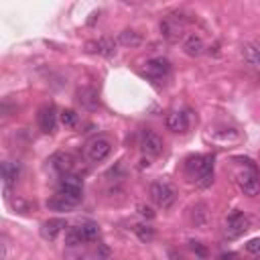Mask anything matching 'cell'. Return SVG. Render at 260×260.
<instances>
[{
  "mask_svg": "<svg viewBox=\"0 0 260 260\" xmlns=\"http://www.w3.org/2000/svg\"><path fill=\"white\" fill-rule=\"evenodd\" d=\"M191 221H193L195 228L205 230V228L209 225V207H207L205 203L193 205V209H191Z\"/></svg>",
  "mask_w": 260,
  "mask_h": 260,
  "instance_id": "obj_17",
  "label": "cell"
},
{
  "mask_svg": "<svg viewBox=\"0 0 260 260\" xmlns=\"http://www.w3.org/2000/svg\"><path fill=\"white\" fill-rule=\"evenodd\" d=\"M39 128L45 134H53L55 132V128H57V112H55L53 106H45L39 112Z\"/></svg>",
  "mask_w": 260,
  "mask_h": 260,
  "instance_id": "obj_11",
  "label": "cell"
},
{
  "mask_svg": "<svg viewBox=\"0 0 260 260\" xmlns=\"http://www.w3.org/2000/svg\"><path fill=\"white\" fill-rule=\"evenodd\" d=\"M244 57L252 65H260V45H246L244 47Z\"/></svg>",
  "mask_w": 260,
  "mask_h": 260,
  "instance_id": "obj_23",
  "label": "cell"
},
{
  "mask_svg": "<svg viewBox=\"0 0 260 260\" xmlns=\"http://www.w3.org/2000/svg\"><path fill=\"white\" fill-rule=\"evenodd\" d=\"M47 207H49V209H55V211H69V209H73L75 205L69 203L67 199H63L61 195L55 193L51 199H47Z\"/></svg>",
  "mask_w": 260,
  "mask_h": 260,
  "instance_id": "obj_21",
  "label": "cell"
},
{
  "mask_svg": "<svg viewBox=\"0 0 260 260\" xmlns=\"http://www.w3.org/2000/svg\"><path fill=\"white\" fill-rule=\"evenodd\" d=\"M140 146L144 150V154L148 156H158L162 154V138L152 132V130H144L142 136H140Z\"/></svg>",
  "mask_w": 260,
  "mask_h": 260,
  "instance_id": "obj_7",
  "label": "cell"
},
{
  "mask_svg": "<svg viewBox=\"0 0 260 260\" xmlns=\"http://www.w3.org/2000/svg\"><path fill=\"white\" fill-rule=\"evenodd\" d=\"M65 228H67V221H65L63 217H51V219H47V221L43 223L41 236H43L45 240H55Z\"/></svg>",
  "mask_w": 260,
  "mask_h": 260,
  "instance_id": "obj_13",
  "label": "cell"
},
{
  "mask_svg": "<svg viewBox=\"0 0 260 260\" xmlns=\"http://www.w3.org/2000/svg\"><path fill=\"white\" fill-rule=\"evenodd\" d=\"M148 195H150V201L160 209H169L175 203V197H177L175 189L165 181H154L148 189Z\"/></svg>",
  "mask_w": 260,
  "mask_h": 260,
  "instance_id": "obj_2",
  "label": "cell"
},
{
  "mask_svg": "<svg viewBox=\"0 0 260 260\" xmlns=\"http://www.w3.org/2000/svg\"><path fill=\"white\" fill-rule=\"evenodd\" d=\"M77 102L81 104V108H85L89 112H93V110L100 108V95H98V91L93 87H87V85H83V87L77 89Z\"/></svg>",
  "mask_w": 260,
  "mask_h": 260,
  "instance_id": "obj_10",
  "label": "cell"
},
{
  "mask_svg": "<svg viewBox=\"0 0 260 260\" xmlns=\"http://www.w3.org/2000/svg\"><path fill=\"white\" fill-rule=\"evenodd\" d=\"M185 18H183V14H179V12H171V14H167L162 20H160V35L167 39V41H171V43H177L179 41V37L183 35V26H185Z\"/></svg>",
  "mask_w": 260,
  "mask_h": 260,
  "instance_id": "obj_3",
  "label": "cell"
},
{
  "mask_svg": "<svg viewBox=\"0 0 260 260\" xmlns=\"http://www.w3.org/2000/svg\"><path fill=\"white\" fill-rule=\"evenodd\" d=\"M134 234L138 236L140 242H150L154 238V230L150 225H146V223H136L134 225Z\"/></svg>",
  "mask_w": 260,
  "mask_h": 260,
  "instance_id": "obj_22",
  "label": "cell"
},
{
  "mask_svg": "<svg viewBox=\"0 0 260 260\" xmlns=\"http://www.w3.org/2000/svg\"><path fill=\"white\" fill-rule=\"evenodd\" d=\"M110 152H112V142L108 138H104V136H98V138L89 140V144H87V158L91 162L106 160L110 156Z\"/></svg>",
  "mask_w": 260,
  "mask_h": 260,
  "instance_id": "obj_4",
  "label": "cell"
},
{
  "mask_svg": "<svg viewBox=\"0 0 260 260\" xmlns=\"http://www.w3.org/2000/svg\"><path fill=\"white\" fill-rule=\"evenodd\" d=\"M85 47H87V51L98 53L102 57H114L116 55V41L110 39V37H102L98 41H89Z\"/></svg>",
  "mask_w": 260,
  "mask_h": 260,
  "instance_id": "obj_8",
  "label": "cell"
},
{
  "mask_svg": "<svg viewBox=\"0 0 260 260\" xmlns=\"http://www.w3.org/2000/svg\"><path fill=\"white\" fill-rule=\"evenodd\" d=\"M83 242H87V240H85V236H83V232H81L79 225L67 230V234H65V244H67L69 248H77V246H81Z\"/></svg>",
  "mask_w": 260,
  "mask_h": 260,
  "instance_id": "obj_20",
  "label": "cell"
},
{
  "mask_svg": "<svg viewBox=\"0 0 260 260\" xmlns=\"http://www.w3.org/2000/svg\"><path fill=\"white\" fill-rule=\"evenodd\" d=\"M169 71H171V63H169V59H165V57H154V59L146 61V73H148L150 77H154V79L167 77Z\"/></svg>",
  "mask_w": 260,
  "mask_h": 260,
  "instance_id": "obj_12",
  "label": "cell"
},
{
  "mask_svg": "<svg viewBox=\"0 0 260 260\" xmlns=\"http://www.w3.org/2000/svg\"><path fill=\"white\" fill-rule=\"evenodd\" d=\"M20 175V165L18 162H12V160H4L2 162V179H4V187L8 189L12 183H16Z\"/></svg>",
  "mask_w": 260,
  "mask_h": 260,
  "instance_id": "obj_18",
  "label": "cell"
},
{
  "mask_svg": "<svg viewBox=\"0 0 260 260\" xmlns=\"http://www.w3.org/2000/svg\"><path fill=\"white\" fill-rule=\"evenodd\" d=\"M183 51H185V55H189V57H199V55L205 51V43H203V39H201L199 35L191 32V35H187V39L183 41Z\"/></svg>",
  "mask_w": 260,
  "mask_h": 260,
  "instance_id": "obj_15",
  "label": "cell"
},
{
  "mask_svg": "<svg viewBox=\"0 0 260 260\" xmlns=\"http://www.w3.org/2000/svg\"><path fill=\"white\" fill-rule=\"evenodd\" d=\"M185 169L191 175H197V185L199 187H209L213 183V156L193 154L185 160Z\"/></svg>",
  "mask_w": 260,
  "mask_h": 260,
  "instance_id": "obj_1",
  "label": "cell"
},
{
  "mask_svg": "<svg viewBox=\"0 0 260 260\" xmlns=\"http://www.w3.org/2000/svg\"><path fill=\"white\" fill-rule=\"evenodd\" d=\"M136 209H138V213H140L142 217H146V219H152V217H154L152 207H148V205H144V203H138V205H136Z\"/></svg>",
  "mask_w": 260,
  "mask_h": 260,
  "instance_id": "obj_26",
  "label": "cell"
},
{
  "mask_svg": "<svg viewBox=\"0 0 260 260\" xmlns=\"http://www.w3.org/2000/svg\"><path fill=\"white\" fill-rule=\"evenodd\" d=\"M165 124H167V128L171 130V132H185L187 128H189V118H187V114L185 112H171L169 116H167V120H165Z\"/></svg>",
  "mask_w": 260,
  "mask_h": 260,
  "instance_id": "obj_16",
  "label": "cell"
},
{
  "mask_svg": "<svg viewBox=\"0 0 260 260\" xmlns=\"http://www.w3.org/2000/svg\"><path fill=\"white\" fill-rule=\"evenodd\" d=\"M246 250H248L250 254H260V238L250 240V242L246 244Z\"/></svg>",
  "mask_w": 260,
  "mask_h": 260,
  "instance_id": "obj_27",
  "label": "cell"
},
{
  "mask_svg": "<svg viewBox=\"0 0 260 260\" xmlns=\"http://www.w3.org/2000/svg\"><path fill=\"white\" fill-rule=\"evenodd\" d=\"M118 43L120 45H124V47H138V45H142V35L140 32H136V30H130V28H126V30H122L120 35H118Z\"/></svg>",
  "mask_w": 260,
  "mask_h": 260,
  "instance_id": "obj_19",
  "label": "cell"
},
{
  "mask_svg": "<svg viewBox=\"0 0 260 260\" xmlns=\"http://www.w3.org/2000/svg\"><path fill=\"white\" fill-rule=\"evenodd\" d=\"M79 228H81V232H83V236H85L87 242L98 240V236H100V228H98V223H93V221H85V223H81Z\"/></svg>",
  "mask_w": 260,
  "mask_h": 260,
  "instance_id": "obj_25",
  "label": "cell"
},
{
  "mask_svg": "<svg viewBox=\"0 0 260 260\" xmlns=\"http://www.w3.org/2000/svg\"><path fill=\"white\" fill-rule=\"evenodd\" d=\"M248 225H250V221H248V217L242 211H232L228 215V223H225V238L228 240L240 238L248 230Z\"/></svg>",
  "mask_w": 260,
  "mask_h": 260,
  "instance_id": "obj_5",
  "label": "cell"
},
{
  "mask_svg": "<svg viewBox=\"0 0 260 260\" xmlns=\"http://www.w3.org/2000/svg\"><path fill=\"white\" fill-rule=\"evenodd\" d=\"M189 244H191V250H193V252H195L199 258H205V256H207V250H205V248H203L199 242H189Z\"/></svg>",
  "mask_w": 260,
  "mask_h": 260,
  "instance_id": "obj_29",
  "label": "cell"
},
{
  "mask_svg": "<svg viewBox=\"0 0 260 260\" xmlns=\"http://www.w3.org/2000/svg\"><path fill=\"white\" fill-rule=\"evenodd\" d=\"M110 256H112L110 248L104 246V244H100V246H98V260H110Z\"/></svg>",
  "mask_w": 260,
  "mask_h": 260,
  "instance_id": "obj_28",
  "label": "cell"
},
{
  "mask_svg": "<svg viewBox=\"0 0 260 260\" xmlns=\"http://www.w3.org/2000/svg\"><path fill=\"white\" fill-rule=\"evenodd\" d=\"M12 207H14L16 211H26V209H28V203H26L24 199H16V201H12Z\"/></svg>",
  "mask_w": 260,
  "mask_h": 260,
  "instance_id": "obj_30",
  "label": "cell"
},
{
  "mask_svg": "<svg viewBox=\"0 0 260 260\" xmlns=\"http://www.w3.org/2000/svg\"><path fill=\"white\" fill-rule=\"evenodd\" d=\"M51 167L61 175H69L75 167V158H73V154H69L65 150H59L51 156Z\"/></svg>",
  "mask_w": 260,
  "mask_h": 260,
  "instance_id": "obj_9",
  "label": "cell"
},
{
  "mask_svg": "<svg viewBox=\"0 0 260 260\" xmlns=\"http://www.w3.org/2000/svg\"><path fill=\"white\" fill-rule=\"evenodd\" d=\"M59 120H61V124L65 126V128H73V126H77V114L73 112V110H61L59 112Z\"/></svg>",
  "mask_w": 260,
  "mask_h": 260,
  "instance_id": "obj_24",
  "label": "cell"
},
{
  "mask_svg": "<svg viewBox=\"0 0 260 260\" xmlns=\"http://www.w3.org/2000/svg\"><path fill=\"white\" fill-rule=\"evenodd\" d=\"M238 185L244 191V195H248V197L258 195L260 193V179L256 175V169H248V171L240 173L238 175Z\"/></svg>",
  "mask_w": 260,
  "mask_h": 260,
  "instance_id": "obj_6",
  "label": "cell"
},
{
  "mask_svg": "<svg viewBox=\"0 0 260 260\" xmlns=\"http://www.w3.org/2000/svg\"><path fill=\"white\" fill-rule=\"evenodd\" d=\"M81 191H83V187L67 185V183H61V181H59V185H57V195H61L63 199H67V201L73 203V205H79V203H81V199H83Z\"/></svg>",
  "mask_w": 260,
  "mask_h": 260,
  "instance_id": "obj_14",
  "label": "cell"
}]
</instances>
